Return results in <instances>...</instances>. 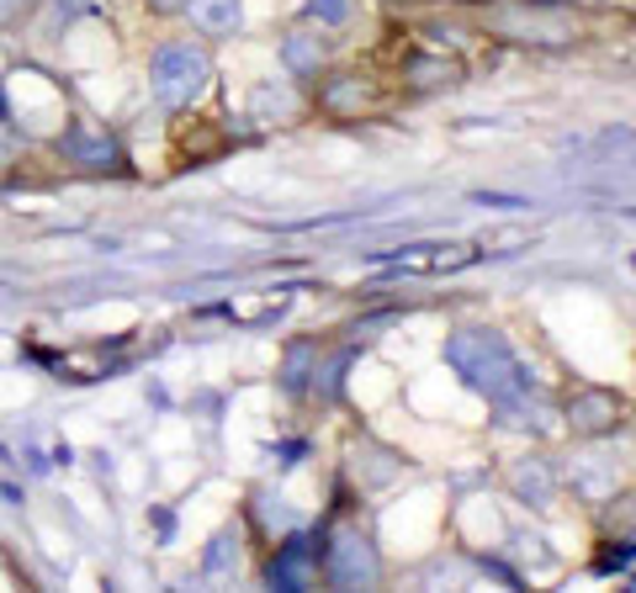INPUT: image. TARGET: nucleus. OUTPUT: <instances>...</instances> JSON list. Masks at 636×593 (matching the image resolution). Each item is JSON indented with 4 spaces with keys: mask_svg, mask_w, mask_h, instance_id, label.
I'll list each match as a JSON object with an SVG mask.
<instances>
[{
    "mask_svg": "<svg viewBox=\"0 0 636 593\" xmlns=\"http://www.w3.org/2000/svg\"><path fill=\"white\" fill-rule=\"evenodd\" d=\"M197 79H201V59L192 48L159 53V90H164V96H186V90H197Z\"/></svg>",
    "mask_w": 636,
    "mask_h": 593,
    "instance_id": "f257e3e1",
    "label": "nucleus"
},
{
    "mask_svg": "<svg viewBox=\"0 0 636 593\" xmlns=\"http://www.w3.org/2000/svg\"><path fill=\"white\" fill-rule=\"evenodd\" d=\"M16 5H22V0H0V16H5V11H16Z\"/></svg>",
    "mask_w": 636,
    "mask_h": 593,
    "instance_id": "f03ea898",
    "label": "nucleus"
}]
</instances>
